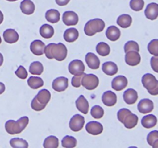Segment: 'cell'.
Here are the masks:
<instances>
[{
    "label": "cell",
    "instance_id": "obj_1",
    "mask_svg": "<svg viewBox=\"0 0 158 148\" xmlns=\"http://www.w3.org/2000/svg\"><path fill=\"white\" fill-rule=\"evenodd\" d=\"M44 53L49 60L55 59L57 61H63L67 56V49L63 43H49L45 48Z\"/></svg>",
    "mask_w": 158,
    "mask_h": 148
},
{
    "label": "cell",
    "instance_id": "obj_2",
    "mask_svg": "<svg viewBox=\"0 0 158 148\" xmlns=\"http://www.w3.org/2000/svg\"><path fill=\"white\" fill-rule=\"evenodd\" d=\"M117 118L127 129H133L138 123V117L127 108H123L118 111Z\"/></svg>",
    "mask_w": 158,
    "mask_h": 148
},
{
    "label": "cell",
    "instance_id": "obj_3",
    "mask_svg": "<svg viewBox=\"0 0 158 148\" xmlns=\"http://www.w3.org/2000/svg\"><path fill=\"white\" fill-rule=\"evenodd\" d=\"M29 120L28 117H23L19 119L17 121L15 120H8L5 124V128L8 134L11 135L20 134L25 128L27 126Z\"/></svg>",
    "mask_w": 158,
    "mask_h": 148
},
{
    "label": "cell",
    "instance_id": "obj_4",
    "mask_svg": "<svg viewBox=\"0 0 158 148\" xmlns=\"http://www.w3.org/2000/svg\"><path fill=\"white\" fill-rule=\"evenodd\" d=\"M105 28V23L101 18H94L86 23L84 27V32L88 36H93L97 32L103 31Z\"/></svg>",
    "mask_w": 158,
    "mask_h": 148
},
{
    "label": "cell",
    "instance_id": "obj_5",
    "mask_svg": "<svg viewBox=\"0 0 158 148\" xmlns=\"http://www.w3.org/2000/svg\"><path fill=\"white\" fill-rule=\"evenodd\" d=\"M142 84L151 95H158V80L153 74H144L142 77Z\"/></svg>",
    "mask_w": 158,
    "mask_h": 148
},
{
    "label": "cell",
    "instance_id": "obj_6",
    "mask_svg": "<svg viewBox=\"0 0 158 148\" xmlns=\"http://www.w3.org/2000/svg\"><path fill=\"white\" fill-rule=\"evenodd\" d=\"M81 84L88 90H94L98 86L99 79L94 74H84Z\"/></svg>",
    "mask_w": 158,
    "mask_h": 148
},
{
    "label": "cell",
    "instance_id": "obj_7",
    "mask_svg": "<svg viewBox=\"0 0 158 148\" xmlns=\"http://www.w3.org/2000/svg\"><path fill=\"white\" fill-rule=\"evenodd\" d=\"M85 124V118L83 116L80 114H76L72 118L70 119L69 121V128L71 130L74 132H78L81 130L83 128Z\"/></svg>",
    "mask_w": 158,
    "mask_h": 148
},
{
    "label": "cell",
    "instance_id": "obj_8",
    "mask_svg": "<svg viewBox=\"0 0 158 148\" xmlns=\"http://www.w3.org/2000/svg\"><path fill=\"white\" fill-rule=\"evenodd\" d=\"M69 72L72 75H79L84 72L85 66L83 62L80 60H74L70 62L68 66Z\"/></svg>",
    "mask_w": 158,
    "mask_h": 148
},
{
    "label": "cell",
    "instance_id": "obj_9",
    "mask_svg": "<svg viewBox=\"0 0 158 148\" xmlns=\"http://www.w3.org/2000/svg\"><path fill=\"white\" fill-rule=\"evenodd\" d=\"M141 61V57L137 51H129L125 55V62L127 65L131 66H137Z\"/></svg>",
    "mask_w": 158,
    "mask_h": 148
},
{
    "label": "cell",
    "instance_id": "obj_10",
    "mask_svg": "<svg viewBox=\"0 0 158 148\" xmlns=\"http://www.w3.org/2000/svg\"><path fill=\"white\" fill-rule=\"evenodd\" d=\"M69 86L68 79L64 76H60L56 78L52 82V89L56 92H63L67 89Z\"/></svg>",
    "mask_w": 158,
    "mask_h": 148
},
{
    "label": "cell",
    "instance_id": "obj_11",
    "mask_svg": "<svg viewBox=\"0 0 158 148\" xmlns=\"http://www.w3.org/2000/svg\"><path fill=\"white\" fill-rule=\"evenodd\" d=\"M154 103L150 99H143L139 102L138 105H137V109L138 111L141 113L147 114L151 113L154 109Z\"/></svg>",
    "mask_w": 158,
    "mask_h": 148
},
{
    "label": "cell",
    "instance_id": "obj_12",
    "mask_svg": "<svg viewBox=\"0 0 158 148\" xmlns=\"http://www.w3.org/2000/svg\"><path fill=\"white\" fill-rule=\"evenodd\" d=\"M63 22L66 26H76L79 22L78 15L73 11H66L63 15Z\"/></svg>",
    "mask_w": 158,
    "mask_h": 148
},
{
    "label": "cell",
    "instance_id": "obj_13",
    "mask_svg": "<svg viewBox=\"0 0 158 148\" xmlns=\"http://www.w3.org/2000/svg\"><path fill=\"white\" fill-rule=\"evenodd\" d=\"M128 80L124 76H117L112 80L111 86L116 91H121L127 86Z\"/></svg>",
    "mask_w": 158,
    "mask_h": 148
},
{
    "label": "cell",
    "instance_id": "obj_14",
    "mask_svg": "<svg viewBox=\"0 0 158 148\" xmlns=\"http://www.w3.org/2000/svg\"><path fill=\"white\" fill-rule=\"evenodd\" d=\"M86 130L89 134L96 136L102 134L103 130V125L100 123H99V122L91 121L86 123Z\"/></svg>",
    "mask_w": 158,
    "mask_h": 148
},
{
    "label": "cell",
    "instance_id": "obj_15",
    "mask_svg": "<svg viewBox=\"0 0 158 148\" xmlns=\"http://www.w3.org/2000/svg\"><path fill=\"white\" fill-rule=\"evenodd\" d=\"M45 48H46V45L41 40H34L30 44V50L34 55L35 56H42L44 53Z\"/></svg>",
    "mask_w": 158,
    "mask_h": 148
},
{
    "label": "cell",
    "instance_id": "obj_16",
    "mask_svg": "<svg viewBox=\"0 0 158 148\" xmlns=\"http://www.w3.org/2000/svg\"><path fill=\"white\" fill-rule=\"evenodd\" d=\"M145 16L150 20H154L158 17V4L155 2L150 3L145 9Z\"/></svg>",
    "mask_w": 158,
    "mask_h": 148
},
{
    "label": "cell",
    "instance_id": "obj_17",
    "mask_svg": "<svg viewBox=\"0 0 158 148\" xmlns=\"http://www.w3.org/2000/svg\"><path fill=\"white\" fill-rule=\"evenodd\" d=\"M102 101L106 106H113L117 103V97L115 92L112 91H106L102 96Z\"/></svg>",
    "mask_w": 158,
    "mask_h": 148
},
{
    "label": "cell",
    "instance_id": "obj_18",
    "mask_svg": "<svg viewBox=\"0 0 158 148\" xmlns=\"http://www.w3.org/2000/svg\"><path fill=\"white\" fill-rule=\"evenodd\" d=\"M85 60H86V63L87 64V66L90 69H97L100 67V59L97 57V56H96L93 52H88L86 55V56H85Z\"/></svg>",
    "mask_w": 158,
    "mask_h": 148
},
{
    "label": "cell",
    "instance_id": "obj_19",
    "mask_svg": "<svg viewBox=\"0 0 158 148\" xmlns=\"http://www.w3.org/2000/svg\"><path fill=\"white\" fill-rule=\"evenodd\" d=\"M123 97L127 104L132 105L137 102V99H138V94L135 89H128L123 92Z\"/></svg>",
    "mask_w": 158,
    "mask_h": 148
},
{
    "label": "cell",
    "instance_id": "obj_20",
    "mask_svg": "<svg viewBox=\"0 0 158 148\" xmlns=\"http://www.w3.org/2000/svg\"><path fill=\"white\" fill-rule=\"evenodd\" d=\"M34 98L37 100V102L41 103L43 106H46V104L49 103L51 99V93L49 90L43 89L42 90L39 91L37 95Z\"/></svg>",
    "mask_w": 158,
    "mask_h": 148
},
{
    "label": "cell",
    "instance_id": "obj_21",
    "mask_svg": "<svg viewBox=\"0 0 158 148\" xmlns=\"http://www.w3.org/2000/svg\"><path fill=\"white\" fill-rule=\"evenodd\" d=\"M3 38H4L5 42L9 44H12L18 41L19 36L15 29H8L3 32Z\"/></svg>",
    "mask_w": 158,
    "mask_h": 148
},
{
    "label": "cell",
    "instance_id": "obj_22",
    "mask_svg": "<svg viewBox=\"0 0 158 148\" xmlns=\"http://www.w3.org/2000/svg\"><path fill=\"white\" fill-rule=\"evenodd\" d=\"M120 35H121L120 30L115 26H109L106 31V36L110 41H117L120 39Z\"/></svg>",
    "mask_w": 158,
    "mask_h": 148
},
{
    "label": "cell",
    "instance_id": "obj_23",
    "mask_svg": "<svg viewBox=\"0 0 158 148\" xmlns=\"http://www.w3.org/2000/svg\"><path fill=\"white\" fill-rule=\"evenodd\" d=\"M76 106H77V109L83 113V114L88 113L89 107V103L83 95H80L79 98L76 100Z\"/></svg>",
    "mask_w": 158,
    "mask_h": 148
},
{
    "label": "cell",
    "instance_id": "obj_24",
    "mask_svg": "<svg viewBox=\"0 0 158 148\" xmlns=\"http://www.w3.org/2000/svg\"><path fill=\"white\" fill-rule=\"evenodd\" d=\"M157 123V118L156 116L153 114H149L145 117H143L141 120L142 126L147 129H151L154 127Z\"/></svg>",
    "mask_w": 158,
    "mask_h": 148
},
{
    "label": "cell",
    "instance_id": "obj_25",
    "mask_svg": "<svg viewBox=\"0 0 158 148\" xmlns=\"http://www.w3.org/2000/svg\"><path fill=\"white\" fill-rule=\"evenodd\" d=\"M102 69L106 75L114 76L118 72V66L114 62H106L102 66Z\"/></svg>",
    "mask_w": 158,
    "mask_h": 148
},
{
    "label": "cell",
    "instance_id": "obj_26",
    "mask_svg": "<svg viewBox=\"0 0 158 148\" xmlns=\"http://www.w3.org/2000/svg\"><path fill=\"white\" fill-rule=\"evenodd\" d=\"M20 9L26 15H32L35 12V5L31 0H23L20 3Z\"/></svg>",
    "mask_w": 158,
    "mask_h": 148
},
{
    "label": "cell",
    "instance_id": "obj_27",
    "mask_svg": "<svg viewBox=\"0 0 158 148\" xmlns=\"http://www.w3.org/2000/svg\"><path fill=\"white\" fill-rule=\"evenodd\" d=\"M65 41L67 43H73L78 39L79 37V31L75 28H70V29H66L63 34Z\"/></svg>",
    "mask_w": 158,
    "mask_h": 148
},
{
    "label": "cell",
    "instance_id": "obj_28",
    "mask_svg": "<svg viewBox=\"0 0 158 148\" xmlns=\"http://www.w3.org/2000/svg\"><path fill=\"white\" fill-rule=\"evenodd\" d=\"M40 35L45 39L52 38L54 35V29L50 25L43 24L40 27Z\"/></svg>",
    "mask_w": 158,
    "mask_h": 148
},
{
    "label": "cell",
    "instance_id": "obj_29",
    "mask_svg": "<svg viewBox=\"0 0 158 148\" xmlns=\"http://www.w3.org/2000/svg\"><path fill=\"white\" fill-rule=\"evenodd\" d=\"M117 23L120 27L126 29V28L131 26V23H132V17L127 14H123L117 18Z\"/></svg>",
    "mask_w": 158,
    "mask_h": 148
},
{
    "label": "cell",
    "instance_id": "obj_30",
    "mask_svg": "<svg viewBox=\"0 0 158 148\" xmlns=\"http://www.w3.org/2000/svg\"><path fill=\"white\" fill-rule=\"evenodd\" d=\"M46 19L51 23H56L60 19V13L56 9H49L46 12Z\"/></svg>",
    "mask_w": 158,
    "mask_h": 148
},
{
    "label": "cell",
    "instance_id": "obj_31",
    "mask_svg": "<svg viewBox=\"0 0 158 148\" xmlns=\"http://www.w3.org/2000/svg\"><path fill=\"white\" fill-rule=\"evenodd\" d=\"M96 50H97V53L101 56H106L110 52V47L109 45L106 43H99L96 46Z\"/></svg>",
    "mask_w": 158,
    "mask_h": 148
},
{
    "label": "cell",
    "instance_id": "obj_32",
    "mask_svg": "<svg viewBox=\"0 0 158 148\" xmlns=\"http://www.w3.org/2000/svg\"><path fill=\"white\" fill-rule=\"evenodd\" d=\"M43 66L40 62H32L29 68V72L32 75H41L43 72Z\"/></svg>",
    "mask_w": 158,
    "mask_h": 148
},
{
    "label": "cell",
    "instance_id": "obj_33",
    "mask_svg": "<svg viewBox=\"0 0 158 148\" xmlns=\"http://www.w3.org/2000/svg\"><path fill=\"white\" fill-rule=\"evenodd\" d=\"M27 83L29 87L33 89H39L44 84V82L42 80V78L37 76H30L28 80Z\"/></svg>",
    "mask_w": 158,
    "mask_h": 148
},
{
    "label": "cell",
    "instance_id": "obj_34",
    "mask_svg": "<svg viewBox=\"0 0 158 148\" xmlns=\"http://www.w3.org/2000/svg\"><path fill=\"white\" fill-rule=\"evenodd\" d=\"M59 146V140L55 136H49L43 142L44 148H57Z\"/></svg>",
    "mask_w": 158,
    "mask_h": 148
},
{
    "label": "cell",
    "instance_id": "obj_35",
    "mask_svg": "<svg viewBox=\"0 0 158 148\" xmlns=\"http://www.w3.org/2000/svg\"><path fill=\"white\" fill-rule=\"evenodd\" d=\"M77 139L71 136H66L62 140V146L66 148H73L77 146Z\"/></svg>",
    "mask_w": 158,
    "mask_h": 148
},
{
    "label": "cell",
    "instance_id": "obj_36",
    "mask_svg": "<svg viewBox=\"0 0 158 148\" xmlns=\"http://www.w3.org/2000/svg\"><path fill=\"white\" fill-rule=\"evenodd\" d=\"M10 145L13 148H27L29 146L28 142L22 138H12L10 140Z\"/></svg>",
    "mask_w": 158,
    "mask_h": 148
},
{
    "label": "cell",
    "instance_id": "obj_37",
    "mask_svg": "<svg viewBox=\"0 0 158 148\" xmlns=\"http://www.w3.org/2000/svg\"><path fill=\"white\" fill-rule=\"evenodd\" d=\"M148 52L154 56H158V39H153L148 43Z\"/></svg>",
    "mask_w": 158,
    "mask_h": 148
},
{
    "label": "cell",
    "instance_id": "obj_38",
    "mask_svg": "<svg viewBox=\"0 0 158 148\" xmlns=\"http://www.w3.org/2000/svg\"><path fill=\"white\" fill-rule=\"evenodd\" d=\"M90 114L94 118L100 119L103 117L104 110H103V109L101 107V106L97 105V106H94L91 108Z\"/></svg>",
    "mask_w": 158,
    "mask_h": 148
},
{
    "label": "cell",
    "instance_id": "obj_39",
    "mask_svg": "<svg viewBox=\"0 0 158 148\" xmlns=\"http://www.w3.org/2000/svg\"><path fill=\"white\" fill-rule=\"evenodd\" d=\"M130 6L131 9L135 12H139L143 9L144 6V1L143 0H131L130 2Z\"/></svg>",
    "mask_w": 158,
    "mask_h": 148
},
{
    "label": "cell",
    "instance_id": "obj_40",
    "mask_svg": "<svg viewBox=\"0 0 158 148\" xmlns=\"http://www.w3.org/2000/svg\"><path fill=\"white\" fill-rule=\"evenodd\" d=\"M129 51H137V52H139L140 51V47H139L138 43L135 41H132V40L128 41L124 46V52H127Z\"/></svg>",
    "mask_w": 158,
    "mask_h": 148
},
{
    "label": "cell",
    "instance_id": "obj_41",
    "mask_svg": "<svg viewBox=\"0 0 158 148\" xmlns=\"http://www.w3.org/2000/svg\"><path fill=\"white\" fill-rule=\"evenodd\" d=\"M84 72L82 74H79V75H75L72 78V86L76 88H78L81 86L82 83V79L84 76Z\"/></svg>",
    "mask_w": 158,
    "mask_h": 148
},
{
    "label": "cell",
    "instance_id": "obj_42",
    "mask_svg": "<svg viewBox=\"0 0 158 148\" xmlns=\"http://www.w3.org/2000/svg\"><path fill=\"white\" fill-rule=\"evenodd\" d=\"M158 139V131L157 130H153L148 134V137H147V140L150 146H152L153 143H154L156 140Z\"/></svg>",
    "mask_w": 158,
    "mask_h": 148
},
{
    "label": "cell",
    "instance_id": "obj_43",
    "mask_svg": "<svg viewBox=\"0 0 158 148\" xmlns=\"http://www.w3.org/2000/svg\"><path fill=\"white\" fill-rule=\"evenodd\" d=\"M15 73L19 78L22 79V80H25V79L27 78L28 76L27 71H26V69H25L23 66H19V67L17 69V70L15 71Z\"/></svg>",
    "mask_w": 158,
    "mask_h": 148
},
{
    "label": "cell",
    "instance_id": "obj_44",
    "mask_svg": "<svg viewBox=\"0 0 158 148\" xmlns=\"http://www.w3.org/2000/svg\"><path fill=\"white\" fill-rule=\"evenodd\" d=\"M151 66L153 70L158 73V56L151 57Z\"/></svg>",
    "mask_w": 158,
    "mask_h": 148
},
{
    "label": "cell",
    "instance_id": "obj_45",
    "mask_svg": "<svg viewBox=\"0 0 158 148\" xmlns=\"http://www.w3.org/2000/svg\"><path fill=\"white\" fill-rule=\"evenodd\" d=\"M69 1H70V0H56V4L58 5V6H66V5L69 2Z\"/></svg>",
    "mask_w": 158,
    "mask_h": 148
},
{
    "label": "cell",
    "instance_id": "obj_46",
    "mask_svg": "<svg viewBox=\"0 0 158 148\" xmlns=\"http://www.w3.org/2000/svg\"><path fill=\"white\" fill-rule=\"evenodd\" d=\"M5 90H6V86H5V84L0 82V95L2 94L3 92H5Z\"/></svg>",
    "mask_w": 158,
    "mask_h": 148
},
{
    "label": "cell",
    "instance_id": "obj_47",
    "mask_svg": "<svg viewBox=\"0 0 158 148\" xmlns=\"http://www.w3.org/2000/svg\"><path fill=\"white\" fill-rule=\"evenodd\" d=\"M152 146L154 148H158V139H157V140H156L155 141H154V143H153Z\"/></svg>",
    "mask_w": 158,
    "mask_h": 148
},
{
    "label": "cell",
    "instance_id": "obj_48",
    "mask_svg": "<svg viewBox=\"0 0 158 148\" xmlns=\"http://www.w3.org/2000/svg\"><path fill=\"white\" fill-rule=\"evenodd\" d=\"M3 19H4V16H3L2 12L0 11V24H2V23L3 22Z\"/></svg>",
    "mask_w": 158,
    "mask_h": 148
},
{
    "label": "cell",
    "instance_id": "obj_49",
    "mask_svg": "<svg viewBox=\"0 0 158 148\" xmlns=\"http://www.w3.org/2000/svg\"><path fill=\"white\" fill-rule=\"evenodd\" d=\"M2 63H3V56L2 54L0 53V66L2 65Z\"/></svg>",
    "mask_w": 158,
    "mask_h": 148
},
{
    "label": "cell",
    "instance_id": "obj_50",
    "mask_svg": "<svg viewBox=\"0 0 158 148\" xmlns=\"http://www.w3.org/2000/svg\"><path fill=\"white\" fill-rule=\"evenodd\" d=\"M7 1H9V2H15V1H18V0H7Z\"/></svg>",
    "mask_w": 158,
    "mask_h": 148
},
{
    "label": "cell",
    "instance_id": "obj_51",
    "mask_svg": "<svg viewBox=\"0 0 158 148\" xmlns=\"http://www.w3.org/2000/svg\"><path fill=\"white\" fill-rule=\"evenodd\" d=\"M2 43V39H1V36H0V44H1Z\"/></svg>",
    "mask_w": 158,
    "mask_h": 148
}]
</instances>
